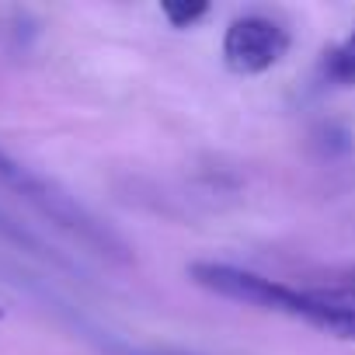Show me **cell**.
Here are the masks:
<instances>
[{
	"label": "cell",
	"mask_w": 355,
	"mask_h": 355,
	"mask_svg": "<svg viewBox=\"0 0 355 355\" xmlns=\"http://www.w3.org/2000/svg\"><path fill=\"white\" fill-rule=\"evenodd\" d=\"M160 11L171 21V28H192L209 15V4L206 0H167V4H160Z\"/></svg>",
	"instance_id": "5"
},
{
	"label": "cell",
	"mask_w": 355,
	"mask_h": 355,
	"mask_svg": "<svg viewBox=\"0 0 355 355\" xmlns=\"http://www.w3.org/2000/svg\"><path fill=\"white\" fill-rule=\"evenodd\" d=\"M348 289H355V272H352V279H348Z\"/></svg>",
	"instance_id": "7"
},
{
	"label": "cell",
	"mask_w": 355,
	"mask_h": 355,
	"mask_svg": "<svg viewBox=\"0 0 355 355\" xmlns=\"http://www.w3.org/2000/svg\"><path fill=\"white\" fill-rule=\"evenodd\" d=\"M112 355H189L178 348H157V345H129V341H112L108 345Z\"/></svg>",
	"instance_id": "6"
},
{
	"label": "cell",
	"mask_w": 355,
	"mask_h": 355,
	"mask_svg": "<svg viewBox=\"0 0 355 355\" xmlns=\"http://www.w3.org/2000/svg\"><path fill=\"white\" fill-rule=\"evenodd\" d=\"M289 28L268 15L234 18L223 35V63L241 77H258L282 63L289 53Z\"/></svg>",
	"instance_id": "2"
},
{
	"label": "cell",
	"mask_w": 355,
	"mask_h": 355,
	"mask_svg": "<svg viewBox=\"0 0 355 355\" xmlns=\"http://www.w3.org/2000/svg\"><path fill=\"white\" fill-rule=\"evenodd\" d=\"M189 279L196 286H202L206 293L220 296V300H234V303L272 310V313H286V317H296V306H300V286L268 279V275L251 272V268H241V265L196 261L189 268Z\"/></svg>",
	"instance_id": "1"
},
{
	"label": "cell",
	"mask_w": 355,
	"mask_h": 355,
	"mask_svg": "<svg viewBox=\"0 0 355 355\" xmlns=\"http://www.w3.org/2000/svg\"><path fill=\"white\" fill-rule=\"evenodd\" d=\"M324 73H327V80H334L341 87H355V32L348 39H341L334 49H327Z\"/></svg>",
	"instance_id": "4"
},
{
	"label": "cell",
	"mask_w": 355,
	"mask_h": 355,
	"mask_svg": "<svg viewBox=\"0 0 355 355\" xmlns=\"http://www.w3.org/2000/svg\"><path fill=\"white\" fill-rule=\"evenodd\" d=\"M296 320L313 324L324 334L355 341V289L334 286V289H300Z\"/></svg>",
	"instance_id": "3"
}]
</instances>
